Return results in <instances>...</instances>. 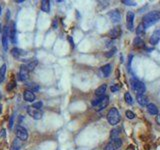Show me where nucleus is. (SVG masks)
<instances>
[{
	"label": "nucleus",
	"mask_w": 160,
	"mask_h": 150,
	"mask_svg": "<svg viewBox=\"0 0 160 150\" xmlns=\"http://www.w3.org/2000/svg\"><path fill=\"white\" fill-rule=\"evenodd\" d=\"M142 23L144 24L145 28H148L152 25H154L156 22H158L160 20V12L158 11H151L149 13H147L145 16L143 17Z\"/></svg>",
	"instance_id": "obj_1"
},
{
	"label": "nucleus",
	"mask_w": 160,
	"mask_h": 150,
	"mask_svg": "<svg viewBox=\"0 0 160 150\" xmlns=\"http://www.w3.org/2000/svg\"><path fill=\"white\" fill-rule=\"evenodd\" d=\"M108 103H109L108 96L104 95V96H100L97 99H94L92 101V106L96 110H102V109H104L108 105Z\"/></svg>",
	"instance_id": "obj_2"
},
{
	"label": "nucleus",
	"mask_w": 160,
	"mask_h": 150,
	"mask_svg": "<svg viewBox=\"0 0 160 150\" xmlns=\"http://www.w3.org/2000/svg\"><path fill=\"white\" fill-rule=\"evenodd\" d=\"M107 120L109 124L111 125H116L119 121H120V114H119V111L116 108H111L109 110L108 114H107Z\"/></svg>",
	"instance_id": "obj_3"
},
{
	"label": "nucleus",
	"mask_w": 160,
	"mask_h": 150,
	"mask_svg": "<svg viewBox=\"0 0 160 150\" xmlns=\"http://www.w3.org/2000/svg\"><path fill=\"white\" fill-rule=\"evenodd\" d=\"M131 87H132V90L136 93L137 95L144 94V92H145V90H146L145 85H144L141 81L136 80V79H133L132 81H131Z\"/></svg>",
	"instance_id": "obj_4"
},
{
	"label": "nucleus",
	"mask_w": 160,
	"mask_h": 150,
	"mask_svg": "<svg viewBox=\"0 0 160 150\" xmlns=\"http://www.w3.org/2000/svg\"><path fill=\"white\" fill-rule=\"evenodd\" d=\"M15 134H16V137L18 139H20L21 141H25L28 138V131L26 128H24L23 126H20L18 125L16 126V129H15Z\"/></svg>",
	"instance_id": "obj_5"
},
{
	"label": "nucleus",
	"mask_w": 160,
	"mask_h": 150,
	"mask_svg": "<svg viewBox=\"0 0 160 150\" xmlns=\"http://www.w3.org/2000/svg\"><path fill=\"white\" fill-rule=\"evenodd\" d=\"M27 113L29 114V116H31L33 119H35V120L41 119L42 116H43V113H42L41 110L34 108V107H32V106H28L27 107Z\"/></svg>",
	"instance_id": "obj_6"
},
{
	"label": "nucleus",
	"mask_w": 160,
	"mask_h": 150,
	"mask_svg": "<svg viewBox=\"0 0 160 150\" xmlns=\"http://www.w3.org/2000/svg\"><path fill=\"white\" fill-rule=\"evenodd\" d=\"M121 145H122V140L120 138H115V139H112L110 142L105 145L104 150H117L118 148L121 147Z\"/></svg>",
	"instance_id": "obj_7"
},
{
	"label": "nucleus",
	"mask_w": 160,
	"mask_h": 150,
	"mask_svg": "<svg viewBox=\"0 0 160 150\" xmlns=\"http://www.w3.org/2000/svg\"><path fill=\"white\" fill-rule=\"evenodd\" d=\"M9 38L13 44L17 43V30L15 22H11V25L9 26Z\"/></svg>",
	"instance_id": "obj_8"
},
{
	"label": "nucleus",
	"mask_w": 160,
	"mask_h": 150,
	"mask_svg": "<svg viewBox=\"0 0 160 150\" xmlns=\"http://www.w3.org/2000/svg\"><path fill=\"white\" fill-rule=\"evenodd\" d=\"M8 36H9V26H4L2 32V46L5 51L8 50Z\"/></svg>",
	"instance_id": "obj_9"
},
{
	"label": "nucleus",
	"mask_w": 160,
	"mask_h": 150,
	"mask_svg": "<svg viewBox=\"0 0 160 150\" xmlns=\"http://www.w3.org/2000/svg\"><path fill=\"white\" fill-rule=\"evenodd\" d=\"M18 76H19L20 81H25V80L28 79V76H29V70H28L26 65H21L20 66Z\"/></svg>",
	"instance_id": "obj_10"
},
{
	"label": "nucleus",
	"mask_w": 160,
	"mask_h": 150,
	"mask_svg": "<svg viewBox=\"0 0 160 150\" xmlns=\"http://www.w3.org/2000/svg\"><path fill=\"white\" fill-rule=\"evenodd\" d=\"M133 20H134V13L132 11H128L126 14V26L130 31L133 30Z\"/></svg>",
	"instance_id": "obj_11"
},
{
	"label": "nucleus",
	"mask_w": 160,
	"mask_h": 150,
	"mask_svg": "<svg viewBox=\"0 0 160 150\" xmlns=\"http://www.w3.org/2000/svg\"><path fill=\"white\" fill-rule=\"evenodd\" d=\"M159 40H160V29H157L152 33V35L149 39V42L150 44L155 45L159 42Z\"/></svg>",
	"instance_id": "obj_12"
},
{
	"label": "nucleus",
	"mask_w": 160,
	"mask_h": 150,
	"mask_svg": "<svg viewBox=\"0 0 160 150\" xmlns=\"http://www.w3.org/2000/svg\"><path fill=\"white\" fill-rule=\"evenodd\" d=\"M108 35L110 36V38H112V39L118 38V37L121 35V28L119 26H116L114 28H112V29L109 31Z\"/></svg>",
	"instance_id": "obj_13"
},
{
	"label": "nucleus",
	"mask_w": 160,
	"mask_h": 150,
	"mask_svg": "<svg viewBox=\"0 0 160 150\" xmlns=\"http://www.w3.org/2000/svg\"><path fill=\"white\" fill-rule=\"evenodd\" d=\"M23 98L25 101H27V102H33L34 100H35L36 96L34 94V92L30 91V90H25L23 93Z\"/></svg>",
	"instance_id": "obj_14"
},
{
	"label": "nucleus",
	"mask_w": 160,
	"mask_h": 150,
	"mask_svg": "<svg viewBox=\"0 0 160 150\" xmlns=\"http://www.w3.org/2000/svg\"><path fill=\"white\" fill-rule=\"evenodd\" d=\"M109 17H110V19L112 22H114V23H117L119 22V20H120V13H119V11L118 10H113V11H110L109 12Z\"/></svg>",
	"instance_id": "obj_15"
},
{
	"label": "nucleus",
	"mask_w": 160,
	"mask_h": 150,
	"mask_svg": "<svg viewBox=\"0 0 160 150\" xmlns=\"http://www.w3.org/2000/svg\"><path fill=\"white\" fill-rule=\"evenodd\" d=\"M100 73L103 75V77H108L111 73V65L106 64L100 68Z\"/></svg>",
	"instance_id": "obj_16"
},
{
	"label": "nucleus",
	"mask_w": 160,
	"mask_h": 150,
	"mask_svg": "<svg viewBox=\"0 0 160 150\" xmlns=\"http://www.w3.org/2000/svg\"><path fill=\"white\" fill-rule=\"evenodd\" d=\"M106 89H107V85H106V84H102L101 86H99L98 88L95 90V95L98 96V97H100V96H104Z\"/></svg>",
	"instance_id": "obj_17"
},
{
	"label": "nucleus",
	"mask_w": 160,
	"mask_h": 150,
	"mask_svg": "<svg viewBox=\"0 0 160 150\" xmlns=\"http://www.w3.org/2000/svg\"><path fill=\"white\" fill-rule=\"evenodd\" d=\"M147 111H148L151 115H157L158 114L157 106H156L155 104H153V103H149V104L147 105Z\"/></svg>",
	"instance_id": "obj_18"
},
{
	"label": "nucleus",
	"mask_w": 160,
	"mask_h": 150,
	"mask_svg": "<svg viewBox=\"0 0 160 150\" xmlns=\"http://www.w3.org/2000/svg\"><path fill=\"white\" fill-rule=\"evenodd\" d=\"M133 46L135 48H144L145 47V43L140 37H136L135 39L133 40Z\"/></svg>",
	"instance_id": "obj_19"
},
{
	"label": "nucleus",
	"mask_w": 160,
	"mask_h": 150,
	"mask_svg": "<svg viewBox=\"0 0 160 150\" xmlns=\"http://www.w3.org/2000/svg\"><path fill=\"white\" fill-rule=\"evenodd\" d=\"M137 101L140 105H148V97L144 94L142 95H137Z\"/></svg>",
	"instance_id": "obj_20"
},
{
	"label": "nucleus",
	"mask_w": 160,
	"mask_h": 150,
	"mask_svg": "<svg viewBox=\"0 0 160 150\" xmlns=\"http://www.w3.org/2000/svg\"><path fill=\"white\" fill-rule=\"evenodd\" d=\"M21 145H22V143H21V140L20 139H15L13 142H12V144L10 146V150H20L21 148Z\"/></svg>",
	"instance_id": "obj_21"
},
{
	"label": "nucleus",
	"mask_w": 160,
	"mask_h": 150,
	"mask_svg": "<svg viewBox=\"0 0 160 150\" xmlns=\"http://www.w3.org/2000/svg\"><path fill=\"white\" fill-rule=\"evenodd\" d=\"M41 10L46 13H49L50 11V2L48 0H43L41 1Z\"/></svg>",
	"instance_id": "obj_22"
},
{
	"label": "nucleus",
	"mask_w": 160,
	"mask_h": 150,
	"mask_svg": "<svg viewBox=\"0 0 160 150\" xmlns=\"http://www.w3.org/2000/svg\"><path fill=\"white\" fill-rule=\"evenodd\" d=\"M11 53H12V55H13L15 58H19L20 56H22V55L25 54V51H23V50H21L19 48H13L11 50Z\"/></svg>",
	"instance_id": "obj_23"
},
{
	"label": "nucleus",
	"mask_w": 160,
	"mask_h": 150,
	"mask_svg": "<svg viewBox=\"0 0 160 150\" xmlns=\"http://www.w3.org/2000/svg\"><path fill=\"white\" fill-rule=\"evenodd\" d=\"M145 26H144V24L143 23H140L139 25L137 26V29H136V34H137V36L138 37H140V36H142L144 33H145Z\"/></svg>",
	"instance_id": "obj_24"
},
{
	"label": "nucleus",
	"mask_w": 160,
	"mask_h": 150,
	"mask_svg": "<svg viewBox=\"0 0 160 150\" xmlns=\"http://www.w3.org/2000/svg\"><path fill=\"white\" fill-rule=\"evenodd\" d=\"M26 87H27V90H30L32 92H36L39 90V85L36 83H27Z\"/></svg>",
	"instance_id": "obj_25"
},
{
	"label": "nucleus",
	"mask_w": 160,
	"mask_h": 150,
	"mask_svg": "<svg viewBox=\"0 0 160 150\" xmlns=\"http://www.w3.org/2000/svg\"><path fill=\"white\" fill-rule=\"evenodd\" d=\"M37 64H38V61H37L36 59H33V60H31L30 62H28V63L26 64V66L28 68V70L32 71V70H34V68L37 66Z\"/></svg>",
	"instance_id": "obj_26"
},
{
	"label": "nucleus",
	"mask_w": 160,
	"mask_h": 150,
	"mask_svg": "<svg viewBox=\"0 0 160 150\" xmlns=\"http://www.w3.org/2000/svg\"><path fill=\"white\" fill-rule=\"evenodd\" d=\"M5 73H6V64H3L0 67V82H3L5 78Z\"/></svg>",
	"instance_id": "obj_27"
},
{
	"label": "nucleus",
	"mask_w": 160,
	"mask_h": 150,
	"mask_svg": "<svg viewBox=\"0 0 160 150\" xmlns=\"http://www.w3.org/2000/svg\"><path fill=\"white\" fill-rule=\"evenodd\" d=\"M120 128H114V129L111 130V133H110V137L112 139H115V138H118L119 134H120Z\"/></svg>",
	"instance_id": "obj_28"
},
{
	"label": "nucleus",
	"mask_w": 160,
	"mask_h": 150,
	"mask_svg": "<svg viewBox=\"0 0 160 150\" xmlns=\"http://www.w3.org/2000/svg\"><path fill=\"white\" fill-rule=\"evenodd\" d=\"M124 99H125V101H126L127 104H132V103H133L132 96L130 95V93H129V92H126V93H125V95H124Z\"/></svg>",
	"instance_id": "obj_29"
},
{
	"label": "nucleus",
	"mask_w": 160,
	"mask_h": 150,
	"mask_svg": "<svg viewBox=\"0 0 160 150\" xmlns=\"http://www.w3.org/2000/svg\"><path fill=\"white\" fill-rule=\"evenodd\" d=\"M15 87H16V81L15 80H12L9 82V84L7 85V87H6V89L8 90V91H11V90H13Z\"/></svg>",
	"instance_id": "obj_30"
},
{
	"label": "nucleus",
	"mask_w": 160,
	"mask_h": 150,
	"mask_svg": "<svg viewBox=\"0 0 160 150\" xmlns=\"http://www.w3.org/2000/svg\"><path fill=\"white\" fill-rule=\"evenodd\" d=\"M125 114H126V117L128 118V119H134V118H135V114L130 110H127Z\"/></svg>",
	"instance_id": "obj_31"
},
{
	"label": "nucleus",
	"mask_w": 160,
	"mask_h": 150,
	"mask_svg": "<svg viewBox=\"0 0 160 150\" xmlns=\"http://www.w3.org/2000/svg\"><path fill=\"white\" fill-rule=\"evenodd\" d=\"M42 106H43V103L41 101L35 102V103H33V104H32V107L36 108V109H39V110H40V108H42Z\"/></svg>",
	"instance_id": "obj_32"
},
{
	"label": "nucleus",
	"mask_w": 160,
	"mask_h": 150,
	"mask_svg": "<svg viewBox=\"0 0 160 150\" xmlns=\"http://www.w3.org/2000/svg\"><path fill=\"white\" fill-rule=\"evenodd\" d=\"M122 3L125 5H127V6H135L136 5V2H134V1H128V0H123L122 1Z\"/></svg>",
	"instance_id": "obj_33"
},
{
	"label": "nucleus",
	"mask_w": 160,
	"mask_h": 150,
	"mask_svg": "<svg viewBox=\"0 0 160 150\" xmlns=\"http://www.w3.org/2000/svg\"><path fill=\"white\" fill-rule=\"evenodd\" d=\"M119 88H120V87H119V85H113V86H111L110 89H111L112 92H116V91H118Z\"/></svg>",
	"instance_id": "obj_34"
},
{
	"label": "nucleus",
	"mask_w": 160,
	"mask_h": 150,
	"mask_svg": "<svg viewBox=\"0 0 160 150\" xmlns=\"http://www.w3.org/2000/svg\"><path fill=\"white\" fill-rule=\"evenodd\" d=\"M13 119H14V116L12 115V116L10 117V120H9V128H10V129L13 127Z\"/></svg>",
	"instance_id": "obj_35"
},
{
	"label": "nucleus",
	"mask_w": 160,
	"mask_h": 150,
	"mask_svg": "<svg viewBox=\"0 0 160 150\" xmlns=\"http://www.w3.org/2000/svg\"><path fill=\"white\" fill-rule=\"evenodd\" d=\"M115 51H116V49H115V48L111 49L110 51H109V53H107V54H106V56H107V57H110L111 55H113V54H114V53H115Z\"/></svg>",
	"instance_id": "obj_36"
},
{
	"label": "nucleus",
	"mask_w": 160,
	"mask_h": 150,
	"mask_svg": "<svg viewBox=\"0 0 160 150\" xmlns=\"http://www.w3.org/2000/svg\"><path fill=\"white\" fill-rule=\"evenodd\" d=\"M126 150H135V148H134V146L133 145H129L127 147V149Z\"/></svg>",
	"instance_id": "obj_37"
},
{
	"label": "nucleus",
	"mask_w": 160,
	"mask_h": 150,
	"mask_svg": "<svg viewBox=\"0 0 160 150\" xmlns=\"http://www.w3.org/2000/svg\"><path fill=\"white\" fill-rule=\"evenodd\" d=\"M157 123L160 125V113L158 114V116H157Z\"/></svg>",
	"instance_id": "obj_38"
},
{
	"label": "nucleus",
	"mask_w": 160,
	"mask_h": 150,
	"mask_svg": "<svg viewBox=\"0 0 160 150\" xmlns=\"http://www.w3.org/2000/svg\"><path fill=\"white\" fill-rule=\"evenodd\" d=\"M1 13H2V6L0 4V15H1Z\"/></svg>",
	"instance_id": "obj_39"
},
{
	"label": "nucleus",
	"mask_w": 160,
	"mask_h": 150,
	"mask_svg": "<svg viewBox=\"0 0 160 150\" xmlns=\"http://www.w3.org/2000/svg\"><path fill=\"white\" fill-rule=\"evenodd\" d=\"M16 2H17V3H22V2H23V0H17Z\"/></svg>",
	"instance_id": "obj_40"
},
{
	"label": "nucleus",
	"mask_w": 160,
	"mask_h": 150,
	"mask_svg": "<svg viewBox=\"0 0 160 150\" xmlns=\"http://www.w3.org/2000/svg\"><path fill=\"white\" fill-rule=\"evenodd\" d=\"M1 108H2V107H1V105H0V113H1Z\"/></svg>",
	"instance_id": "obj_41"
},
{
	"label": "nucleus",
	"mask_w": 160,
	"mask_h": 150,
	"mask_svg": "<svg viewBox=\"0 0 160 150\" xmlns=\"http://www.w3.org/2000/svg\"><path fill=\"white\" fill-rule=\"evenodd\" d=\"M0 98H1V95H0Z\"/></svg>",
	"instance_id": "obj_42"
}]
</instances>
